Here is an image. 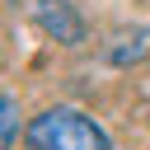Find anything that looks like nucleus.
I'll use <instances>...</instances> for the list:
<instances>
[{
    "instance_id": "f257e3e1",
    "label": "nucleus",
    "mask_w": 150,
    "mask_h": 150,
    "mask_svg": "<svg viewBox=\"0 0 150 150\" xmlns=\"http://www.w3.org/2000/svg\"><path fill=\"white\" fill-rule=\"evenodd\" d=\"M28 145L33 150H112L108 136H103V127L89 122L75 108H47L42 117H33Z\"/></svg>"
},
{
    "instance_id": "f03ea898",
    "label": "nucleus",
    "mask_w": 150,
    "mask_h": 150,
    "mask_svg": "<svg viewBox=\"0 0 150 150\" xmlns=\"http://www.w3.org/2000/svg\"><path fill=\"white\" fill-rule=\"evenodd\" d=\"M33 23H38L47 38L66 42V47L84 42V19L75 14L70 0H33Z\"/></svg>"
},
{
    "instance_id": "7ed1b4c3",
    "label": "nucleus",
    "mask_w": 150,
    "mask_h": 150,
    "mask_svg": "<svg viewBox=\"0 0 150 150\" xmlns=\"http://www.w3.org/2000/svg\"><path fill=\"white\" fill-rule=\"evenodd\" d=\"M14 136H19V98L5 94V98H0V141L14 145Z\"/></svg>"
}]
</instances>
